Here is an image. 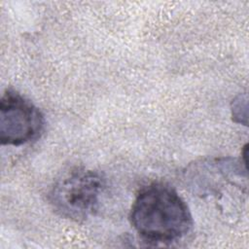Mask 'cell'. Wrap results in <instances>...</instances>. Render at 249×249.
<instances>
[{"mask_svg": "<svg viewBox=\"0 0 249 249\" xmlns=\"http://www.w3.org/2000/svg\"><path fill=\"white\" fill-rule=\"evenodd\" d=\"M104 187L105 181L98 172L76 169L54 184L49 201L61 217L84 221L97 211Z\"/></svg>", "mask_w": 249, "mask_h": 249, "instance_id": "7a4b0ae2", "label": "cell"}, {"mask_svg": "<svg viewBox=\"0 0 249 249\" xmlns=\"http://www.w3.org/2000/svg\"><path fill=\"white\" fill-rule=\"evenodd\" d=\"M242 111L247 113V95L239 94L234 98L231 104V115L233 121L236 123L247 124V116L242 113Z\"/></svg>", "mask_w": 249, "mask_h": 249, "instance_id": "277c9868", "label": "cell"}, {"mask_svg": "<svg viewBox=\"0 0 249 249\" xmlns=\"http://www.w3.org/2000/svg\"><path fill=\"white\" fill-rule=\"evenodd\" d=\"M130 223L147 242L170 243L186 235L193 225L185 200L171 187L154 183L136 196L130 210Z\"/></svg>", "mask_w": 249, "mask_h": 249, "instance_id": "6da1fadb", "label": "cell"}, {"mask_svg": "<svg viewBox=\"0 0 249 249\" xmlns=\"http://www.w3.org/2000/svg\"><path fill=\"white\" fill-rule=\"evenodd\" d=\"M44 127V117L28 99L7 89L0 100V142L19 146L37 139Z\"/></svg>", "mask_w": 249, "mask_h": 249, "instance_id": "3957f363", "label": "cell"}]
</instances>
